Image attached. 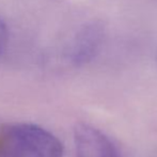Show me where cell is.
<instances>
[{
    "mask_svg": "<svg viewBox=\"0 0 157 157\" xmlns=\"http://www.w3.org/2000/svg\"><path fill=\"white\" fill-rule=\"evenodd\" d=\"M105 39V26L101 21H90L77 31L67 49V59L74 65L89 63L97 55Z\"/></svg>",
    "mask_w": 157,
    "mask_h": 157,
    "instance_id": "3",
    "label": "cell"
},
{
    "mask_svg": "<svg viewBox=\"0 0 157 157\" xmlns=\"http://www.w3.org/2000/svg\"><path fill=\"white\" fill-rule=\"evenodd\" d=\"M74 144L76 157H124L105 132L86 123L75 126Z\"/></svg>",
    "mask_w": 157,
    "mask_h": 157,
    "instance_id": "2",
    "label": "cell"
},
{
    "mask_svg": "<svg viewBox=\"0 0 157 157\" xmlns=\"http://www.w3.org/2000/svg\"><path fill=\"white\" fill-rule=\"evenodd\" d=\"M8 37H9L8 28H6V23H4L1 17H0V56L3 54L4 49H6V47Z\"/></svg>",
    "mask_w": 157,
    "mask_h": 157,
    "instance_id": "4",
    "label": "cell"
},
{
    "mask_svg": "<svg viewBox=\"0 0 157 157\" xmlns=\"http://www.w3.org/2000/svg\"><path fill=\"white\" fill-rule=\"evenodd\" d=\"M3 157H63L62 141L37 124L17 122L0 129Z\"/></svg>",
    "mask_w": 157,
    "mask_h": 157,
    "instance_id": "1",
    "label": "cell"
}]
</instances>
